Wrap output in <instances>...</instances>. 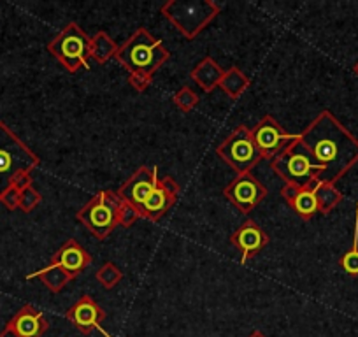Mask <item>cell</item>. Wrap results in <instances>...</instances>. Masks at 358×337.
Wrapping results in <instances>:
<instances>
[{"label":"cell","instance_id":"obj_4","mask_svg":"<svg viewBox=\"0 0 358 337\" xmlns=\"http://www.w3.org/2000/svg\"><path fill=\"white\" fill-rule=\"evenodd\" d=\"M39 164V157L4 122H0V197L18 174H32Z\"/></svg>","mask_w":358,"mask_h":337},{"label":"cell","instance_id":"obj_12","mask_svg":"<svg viewBox=\"0 0 358 337\" xmlns=\"http://www.w3.org/2000/svg\"><path fill=\"white\" fill-rule=\"evenodd\" d=\"M179 195V185L172 180L171 176L158 178L157 188L148 195L144 204L141 206L139 211L141 218L151 220V222H158L169 209L174 206L176 199Z\"/></svg>","mask_w":358,"mask_h":337},{"label":"cell","instance_id":"obj_6","mask_svg":"<svg viewBox=\"0 0 358 337\" xmlns=\"http://www.w3.org/2000/svg\"><path fill=\"white\" fill-rule=\"evenodd\" d=\"M90 48L92 37L78 23L71 22L64 27L60 34L48 44V51L67 69L69 72H78L79 69H90Z\"/></svg>","mask_w":358,"mask_h":337},{"label":"cell","instance_id":"obj_15","mask_svg":"<svg viewBox=\"0 0 358 337\" xmlns=\"http://www.w3.org/2000/svg\"><path fill=\"white\" fill-rule=\"evenodd\" d=\"M318 185L320 181H316L311 187L297 188L285 183V187L281 188V195L285 197L287 204L290 206L301 218L311 220L316 213H320L318 201H316V188H318Z\"/></svg>","mask_w":358,"mask_h":337},{"label":"cell","instance_id":"obj_9","mask_svg":"<svg viewBox=\"0 0 358 337\" xmlns=\"http://www.w3.org/2000/svg\"><path fill=\"white\" fill-rule=\"evenodd\" d=\"M299 136L288 134L273 116H264L251 129V137H253L262 158H268V160L280 157L288 146H292L299 139Z\"/></svg>","mask_w":358,"mask_h":337},{"label":"cell","instance_id":"obj_1","mask_svg":"<svg viewBox=\"0 0 358 337\" xmlns=\"http://www.w3.org/2000/svg\"><path fill=\"white\" fill-rule=\"evenodd\" d=\"M301 141L322 167L320 183L334 185L358 162V139L330 111L320 113Z\"/></svg>","mask_w":358,"mask_h":337},{"label":"cell","instance_id":"obj_25","mask_svg":"<svg viewBox=\"0 0 358 337\" xmlns=\"http://www.w3.org/2000/svg\"><path fill=\"white\" fill-rule=\"evenodd\" d=\"M199 102H201V97L188 87H183L174 95V104L183 113H188L194 108H197Z\"/></svg>","mask_w":358,"mask_h":337},{"label":"cell","instance_id":"obj_21","mask_svg":"<svg viewBox=\"0 0 358 337\" xmlns=\"http://www.w3.org/2000/svg\"><path fill=\"white\" fill-rule=\"evenodd\" d=\"M118 44L111 39L106 32H97L92 37V48H90V58L95 60V64H106L109 58L116 57Z\"/></svg>","mask_w":358,"mask_h":337},{"label":"cell","instance_id":"obj_24","mask_svg":"<svg viewBox=\"0 0 358 337\" xmlns=\"http://www.w3.org/2000/svg\"><path fill=\"white\" fill-rule=\"evenodd\" d=\"M122 280H123V273L120 271V267L113 262H106L104 266L97 271V281L106 288V290L115 288Z\"/></svg>","mask_w":358,"mask_h":337},{"label":"cell","instance_id":"obj_3","mask_svg":"<svg viewBox=\"0 0 358 337\" xmlns=\"http://www.w3.org/2000/svg\"><path fill=\"white\" fill-rule=\"evenodd\" d=\"M160 11L187 39H195L218 16L222 6L215 0H169Z\"/></svg>","mask_w":358,"mask_h":337},{"label":"cell","instance_id":"obj_30","mask_svg":"<svg viewBox=\"0 0 358 337\" xmlns=\"http://www.w3.org/2000/svg\"><path fill=\"white\" fill-rule=\"evenodd\" d=\"M11 187H15L16 190H20V192H23V190H25V188L32 187V176H30V173L18 174V176H16L15 180H13Z\"/></svg>","mask_w":358,"mask_h":337},{"label":"cell","instance_id":"obj_11","mask_svg":"<svg viewBox=\"0 0 358 337\" xmlns=\"http://www.w3.org/2000/svg\"><path fill=\"white\" fill-rule=\"evenodd\" d=\"M65 318L85 336L92 334L94 330H99L104 337H111V334L106 332L104 327H102V322L106 318L104 309L90 295H83L74 306H71L65 313Z\"/></svg>","mask_w":358,"mask_h":337},{"label":"cell","instance_id":"obj_28","mask_svg":"<svg viewBox=\"0 0 358 337\" xmlns=\"http://www.w3.org/2000/svg\"><path fill=\"white\" fill-rule=\"evenodd\" d=\"M20 194H22V192L16 190L15 187H9L8 190L2 194V197H0V202H2L8 209L15 211V209L20 208Z\"/></svg>","mask_w":358,"mask_h":337},{"label":"cell","instance_id":"obj_7","mask_svg":"<svg viewBox=\"0 0 358 337\" xmlns=\"http://www.w3.org/2000/svg\"><path fill=\"white\" fill-rule=\"evenodd\" d=\"M120 204L122 199L116 192L102 190L85 208H81V211H78L76 218L97 239L102 241L118 227Z\"/></svg>","mask_w":358,"mask_h":337},{"label":"cell","instance_id":"obj_27","mask_svg":"<svg viewBox=\"0 0 358 337\" xmlns=\"http://www.w3.org/2000/svg\"><path fill=\"white\" fill-rule=\"evenodd\" d=\"M139 218L141 215L139 211H137V208H134V206L129 204V202L122 201V204H120V209H118V227H125V229H129V227H132Z\"/></svg>","mask_w":358,"mask_h":337},{"label":"cell","instance_id":"obj_2","mask_svg":"<svg viewBox=\"0 0 358 337\" xmlns=\"http://www.w3.org/2000/svg\"><path fill=\"white\" fill-rule=\"evenodd\" d=\"M171 53L160 39L151 36L144 27L137 29L125 44L116 51V60L130 74H144L153 78L155 72L169 60Z\"/></svg>","mask_w":358,"mask_h":337},{"label":"cell","instance_id":"obj_26","mask_svg":"<svg viewBox=\"0 0 358 337\" xmlns=\"http://www.w3.org/2000/svg\"><path fill=\"white\" fill-rule=\"evenodd\" d=\"M41 201H43V195H41L34 187H29V188H25L22 194H20V208L18 209H22L23 213H30L41 204Z\"/></svg>","mask_w":358,"mask_h":337},{"label":"cell","instance_id":"obj_31","mask_svg":"<svg viewBox=\"0 0 358 337\" xmlns=\"http://www.w3.org/2000/svg\"><path fill=\"white\" fill-rule=\"evenodd\" d=\"M0 337H20V336H18V334L15 332V330L9 329V327L6 325V327H4V330H2V332H0Z\"/></svg>","mask_w":358,"mask_h":337},{"label":"cell","instance_id":"obj_10","mask_svg":"<svg viewBox=\"0 0 358 337\" xmlns=\"http://www.w3.org/2000/svg\"><path fill=\"white\" fill-rule=\"evenodd\" d=\"M267 187L260 183L251 173L237 174L223 190V195L244 215L253 211L267 197Z\"/></svg>","mask_w":358,"mask_h":337},{"label":"cell","instance_id":"obj_22","mask_svg":"<svg viewBox=\"0 0 358 337\" xmlns=\"http://www.w3.org/2000/svg\"><path fill=\"white\" fill-rule=\"evenodd\" d=\"M316 201L322 215H329L330 211L337 208L343 202V194L336 188V185L320 183L316 188Z\"/></svg>","mask_w":358,"mask_h":337},{"label":"cell","instance_id":"obj_32","mask_svg":"<svg viewBox=\"0 0 358 337\" xmlns=\"http://www.w3.org/2000/svg\"><path fill=\"white\" fill-rule=\"evenodd\" d=\"M248 337H267V336H265L264 332H260V330H253V332H251Z\"/></svg>","mask_w":358,"mask_h":337},{"label":"cell","instance_id":"obj_14","mask_svg":"<svg viewBox=\"0 0 358 337\" xmlns=\"http://www.w3.org/2000/svg\"><path fill=\"white\" fill-rule=\"evenodd\" d=\"M232 244L241 250V264H246L268 244V236L255 222H244L234 232Z\"/></svg>","mask_w":358,"mask_h":337},{"label":"cell","instance_id":"obj_5","mask_svg":"<svg viewBox=\"0 0 358 337\" xmlns=\"http://www.w3.org/2000/svg\"><path fill=\"white\" fill-rule=\"evenodd\" d=\"M273 168L285 183L297 188L315 185L318 181L320 173H322V167L313 160L309 150L301 141V136L280 157L274 158Z\"/></svg>","mask_w":358,"mask_h":337},{"label":"cell","instance_id":"obj_8","mask_svg":"<svg viewBox=\"0 0 358 337\" xmlns=\"http://www.w3.org/2000/svg\"><path fill=\"white\" fill-rule=\"evenodd\" d=\"M216 153L225 160L237 174L251 173V168L262 160V155L251 137V130L241 125L229 137L222 141Z\"/></svg>","mask_w":358,"mask_h":337},{"label":"cell","instance_id":"obj_23","mask_svg":"<svg viewBox=\"0 0 358 337\" xmlns=\"http://www.w3.org/2000/svg\"><path fill=\"white\" fill-rule=\"evenodd\" d=\"M341 269L350 276H358V202H357V213H355V232H353V244L350 250L341 257L339 260Z\"/></svg>","mask_w":358,"mask_h":337},{"label":"cell","instance_id":"obj_16","mask_svg":"<svg viewBox=\"0 0 358 337\" xmlns=\"http://www.w3.org/2000/svg\"><path fill=\"white\" fill-rule=\"evenodd\" d=\"M9 329L15 330L20 337H41L46 334L48 323L46 316L34 306L25 304L8 323Z\"/></svg>","mask_w":358,"mask_h":337},{"label":"cell","instance_id":"obj_19","mask_svg":"<svg viewBox=\"0 0 358 337\" xmlns=\"http://www.w3.org/2000/svg\"><path fill=\"white\" fill-rule=\"evenodd\" d=\"M27 280L29 281L30 280H41L48 288H50L51 292L58 294V292H60L62 288H64L65 285L72 280V276L67 273V271L62 269V267L55 266V264H50L48 267H43V269L29 274V276H27Z\"/></svg>","mask_w":358,"mask_h":337},{"label":"cell","instance_id":"obj_13","mask_svg":"<svg viewBox=\"0 0 358 337\" xmlns=\"http://www.w3.org/2000/svg\"><path fill=\"white\" fill-rule=\"evenodd\" d=\"M158 183V167H143L137 168V173L122 185L116 194L123 202H129L134 208L139 209L148 199V195L157 188Z\"/></svg>","mask_w":358,"mask_h":337},{"label":"cell","instance_id":"obj_17","mask_svg":"<svg viewBox=\"0 0 358 337\" xmlns=\"http://www.w3.org/2000/svg\"><path fill=\"white\" fill-rule=\"evenodd\" d=\"M90 262H92L90 253L74 239H69L67 243L55 253L53 260H51V264L67 271L72 278H76L79 273H83V271L90 266Z\"/></svg>","mask_w":358,"mask_h":337},{"label":"cell","instance_id":"obj_20","mask_svg":"<svg viewBox=\"0 0 358 337\" xmlns=\"http://www.w3.org/2000/svg\"><path fill=\"white\" fill-rule=\"evenodd\" d=\"M250 85V78L239 67H230L229 71H225L222 81H220V87L230 99H239Z\"/></svg>","mask_w":358,"mask_h":337},{"label":"cell","instance_id":"obj_33","mask_svg":"<svg viewBox=\"0 0 358 337\" xmlns=\"http://www.w3.org/2000/svg\"><path fill=\"white\" fill-rule=\"evenodd\" d=\"M353 71H355V74H357V76H358V62H357V64H355V67H353Z\"/></svg>","mask_w":358,"mask_h":337},{"label":"cell","instance_id":"obj_29","mask_svg":"<svg viewBox=\"0 0 358 337\" xmlns=\"http://www.w3.org/2000/svg\"><path fill=\"white\" fill-rule=\"evenodd\" d=\"M151 81H153V78H150V76L129 74V83L132 85L134 90H137V92H146L148 88H150Z\"/></svg>","mask_w":358,"mask_h":337},{"label":"cell","instance_id":"obj_18","mask_svg":"<svg viewBox=\"0 0 358 337\" xmlns=\"http://www.w3.org/2000/svg\"><path fill=\"white\" fill-rule=\"evenodd\" d=\"M223 74H225V71L216 64L215 58L206 57L195 65L194 71L190 72V78L194 79L195 85H199L206 94H211L216 87H220V81H222Z\"/></svg>","mask_w":358,"mask_h":337}]
</instances>
